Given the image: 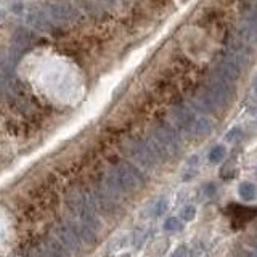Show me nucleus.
Listing matches in <instances>:
<instances>
[{
	"mask_svg": "<svg viewBox=\"0 0 257 257\" xmlns=\"http://www.w3.org/2000/svg\"><path fill=\"white\" fill-rule=\"evenodd\" d=\"M13 44L15 47H18V50H23L24 47H28L31 44V34L24 28L18 29L13 36Z\"/></svg>",
	"mask_w": 257,
	"mask_h": 257,
	"instance_id": "11",
	"label": "nucleus"
},
{
	"mask_svg": "<svg viewBox=\"0 0 257 257\" xmlns=\"http://www.w3.org/2000/svg\"><path fill=\"white\" fill-rule=\"evenodd\" d=\"M109 177L122 193H131V191L139 190L145 182L143 175L137 171V167L127 164V163H122L112 169Z\"/></svg>",
	"mask_w": 257,
	"mask_h": 257,
	"instance_id": "2",
	"label": "nucleus"
},
{
	"mask_svg": "<svg viewBox=\"0 0 257 257\" xmlns=\"http://www.w3.org/2000/svg\"><path fill=\"white\" fill-rule=\"evenodd\" d=\"M180 228H182V223L177 217H171V219H167L164 222V230L167 231H179Z\"/></svg>",
	"mask_w": 257,
	"mask_h": 257,
	"instance_id": "14",
	"label": "nucleus"
},
{
	"mask_svg": "<svg viewBox=\"0 0 257 257\" xmlns=\"http://www.w3.org/2000/svg\"><path fill=\"white\" fill-rule=\"evenodd\" d=\"M108 2H116V0H108Z\"/></svg>",
	"mask_w": 257,
	"mask_h": 257,
	"instance_id": "20",
	"label": "nucleus"
},
{
	"mask_svg": "<svg viewBox=\"0 0 257 257\" xmlns=\"http://www.w3.org/2000/svg\"><path fill=\"white\" fill-rule=\"evenodd\" d=\"M150 145L161 158H174L177 151L180 150V142L177 139V134L167 125L156 127L151 134Z\"/></svg>",
	"mask_w": 257,
	"mask_h": 257,
	"instance_id": "1",
	"label": "nucleus"
},
{
	"mask_svg": "<svg viewBox=\"0 0 257 257\" xmlns=\"http://www.w3.org/2000/svg\"><path fill=\"white\" fill-rule=\"evenodd\" d=\"M180 217H182V220H185V222L193 220V219H195V217H196V207H193V206L183 207V211H182Z\"/></svg>",
	"mask_w": 257,
	"mask_h": 257,
	"instance_id": "15",
	"label": "nucleus"
},
{
	"mask_svg": "<svg viewBox=\"0 0 257 257\" xmlns=\"http://www.w3.org/2000/svg\"><path fill=\"white\" fill-rule=\"evenodd\" d=\"M238 36L244 45L257 44V13L246 15L244 18L241 20L238 26Z\"/></svg>",
	"mask_w": 257,
	"mask_h": 257,
	"instance_id": "5",
	"label": "nucleus"
},
{
	"mask_svg": "<svg viewBox=\"0 0 257 257\" xmlns=\"http://www.w3.org/2000/svg\"><path fill=\"white\" fill-rule=\"evenodd\" d=\"M187 131L195 137H206L214 131V120L206 116L195 117L191 120V124Z\"/></svg>",
	"mask_w": 257,
	"mask_h": 257,
	"instance_id": "9",
	"label": "nucleus"
},
{
	"mask_svg": "<svg viewBox=\"0 0 257 257\" xmlns=\"http://www.w3.org/2000/svg\"><path fill=\"white\" fill-rule=\"evenodd\" d=\"M206 92L209 95V98L212 100L215 109L217 108H225L231 100V87H230V80L222 77L220 74H217L211 77L207 84Z\"/></svg>",
	"mask_w": 257,
	"mask_h": 257,
	"instance_id": "4",
	"label": "nucleus"
},
{
	"mask_svg": "<svg viewBox=\"0 0 257 257\" xmlns=\"http://www.w3.org/2000/svg\"><path fill=\"white\" fill-rule=\"evenodd\" d=\"M239 137H241L239 128H231V131L227 134V140H230V142H235L236 139H239Z\"/></svg>",
	"mask_w": 257,
	"mask_h": 257,
	"instance_id": "17",
	"label": "nucleus"
},
{
	"mask_svg": "<svg viewBox=\"0 0 257 257\" xmlns=\"http://www.w3.org/2000/svg\"><path fill=\"white\" fill-rule=\"evenodd\" d=\"M241 66H243V64H239L238 61H235L233 58H230V56L225 55L222 58V61L217 64L215 72L217 74H220L222 77H225L227 80H230V82H235V80L239 77Z\"/></svg>",
	"mask_w": 257,
	"mask_h": 257,
	"instance_id": "8",
	"label": "nucleus"
},
{
	"mask_svg": "<svg viewBox=\"0 0 257 257\" xmlns=\"http://www.w3.org/2000/svg\"><path fill=\"white\" fill-rule=\"evenodd\" d=\"M166 206H167L166 199H158L156 203H155V207H153L151 214L155 215V217H159V215H163V212L166 211Z\"/></svg>",
	"mask_w": 257,
	"mask_h": 257,
	"instance_id": "16",
	"label": "nucleus"
},
{
	"mask_svg": "<svg viewBox=\"0 0 257 257\" xmlns=\"http://www.w3.org/2000/svg\"><path fill=\"white\" fill-rule=\"evenodd\" d=\"M55 236L64 247H69V249H77L82 244V241L77 236V233L71 223H64V225H60V227H56Z\"/></svg>",
	"mask_w": 257,
	"mask_h": 257,
	"instance_id": "7",
	"label": "nucleus"
},
{
	"mask_svg": "<svg viewBox=\"0 0 257 257\" xmlns=\"http://www.w3.org/2000/svg\"><path fill=\"white\" fill-rule=\"evenodd\" d=\"M28 24L36 29H48L50 28V16H48L47 12L34 10L28 15Z\"/></svg>",
	"mask_w": 257,
	"mask_h": 257,
	"instance_id": "10",
	"label": "nucleus"
},
{
	"mask_svg": "<svg viewBox=\"0 0 257 257\" xmlns=\"http://www.w3.org/2000/svg\"><path fill=\"white\" fill-rule=\"evenodd\" d=\"M204 191H207V196H212V195H214V191H215V187H214L212 183H209L207 187L204 188Z\"/></svg>",
	"mask_w": 257,
	"mask_h": 257,
	"instance_id": "18",
	"label": "nucleus"
},
{
	"mask_svg": "<svg viewBox=\"0 0 257 257\" xmlns=\"http://www.w3.org/2000/svg\"><path fill=\"white\" fill-rule=\"evenodd\" d=\"M225 155H227V150H225L223 145H219V147H214L211 153H209V161H211L212 164H217L225 158Z\"/></svg>",
	"mask_w": 257,
	"mask_h": 257,
	"instance_id": "13",
	"label": "nucleus"
},
{
	"mask_svg": "<svg viewBox=\"0 0 257 257\" xmlns=\"http://www.w3.org/2000/svg\"><path fill=\"white\" fill-rule=\"evenodd\" d=\"M127 153L131 155L137 163L147 169H155L159 163L161 156L153 150L150 143L140 140H128L127 142Z\"/></svg>",
	"mask_w": 257,
	"mask_h": 257,
	"instance_id": "3",
	"label": "nucleus"
},
{
	"mask_svg": "<svg viewBox=\"0 0 257 257\" xmlns=\"http://www.w3.org/2000/svg\"><path fill=\"white\" fill-rule=\"evenodd\" d=\"M45 12L50 16V20L55 23H71L77 18V10L74 7H71L69 4H63V2H56L50 4Z\"/></svg>",
	"mask_w": 257,
	"mask_h": 257,
	"instance_id": "6",
	"label": "nucleus"
},
{
	"mask_svg": "<svg viewBox=\"0 0 257 257\" xmlns=\"http://www.w3.org/2000/svg\"><path fill=\"white\" fill-rule=\"evenodd\" d=\"M183 254H188L183 247H182V249H177V251L174 252V255H183Z\"/></svg>",
	"mask_w": 257,
	"mask_h": 257,
	"instance_id": "19",
	"label": "nucleus"
},
{
	"mask_svg": "<svg viewBox=\"0 0 257 257\" xmlns=\"http://www.w3.org/2000/svg\"><path fill=\"white\" fill-rule=\"evenodd\" d=\"M239 196L243 198L244 201H252L257 195V188L254 187L252 183H249V182H244V183H241L239 185Z\"/></svg>",
	"mask_w": 257,
	"mask_h": 257,
	"instance_id": "12",
	"label": "nucleus"
},
{
	"mask_svg": "<svg viewBox=\"0 0 257 257\" xmlns=\"http://www.w3.org/2000/svg\"><path fill=\"white\" fill-rule=\"evenodd\" d=\"M255 90H257V82H255Z\"/></svg>",
	"mask_w": 257,
	"mask_h": 257,
	"instance_id": "21",
	"label": "nucleus"
}]
</instances>
